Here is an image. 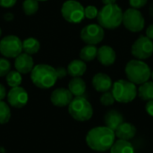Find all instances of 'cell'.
Masks as SVG:
<instances>
[{"mask_svg":"<svg viewBox=\"0 0 153 153\" xmlns=\"http://www.w3.org/2000/svg\"><path fill=\"white\" fill-rule=\"evenodd\" d=\"M22 51V41L15 35H7L0 40V54L8 58H15Z\"/></svg>","mask_w":153,"mask_h":153,"instance_id":"cell-9","label":"cell"},{"mask_svg":"<svg viewBox=\"0 0 153 153\" xmlns=\"http://www.w3.org/2000/svg\"><path fill=\"white\" fill-rule=\"evenodd\" d=\"M56 72L57 79H63L67 74V70L65 68H64V67H57V68H56Z\"/></svg>","mask_w":153,"mask_h":153,"instance_id":"cell-33","label":"cell"},{"mask_svg":"<svg viewBox=\"0 0 153 153\" xmlns=\"http://www.w3.org/2000/svg\"><path fill=\"white\" fill-rule=\"evenodd\" d=\"M99 10L94 5H88L84 7V16L88 19H94L98 16Z\"/></svg>","mask_w":153,"mask_h":153,"instance_id":"cell-30","label":"cell"},{"mask_svg":"<svg viewBox=\"0 0 153 153\" xmlns=\"http://www.w3.org/2000/svg\"><path fill=\"white\" fill-rule=\"evenodd\" d=\"M109 151L110 153H134L133 144L129 141L125 140L115 141Z\"/></svg>","mask_w":153,"mask_h":153,"instance_id":"cell-21","label":"cell"},{"mask_svg":"<svg viewBox=\"0 0 153 153\" xmlns=\"http://www.w3.org/2000/svg\"><path fill=\"white\" fill-rule=\"evenodd\" d=\"M1 35H2V30H1V28H0V37H1Z\"/></svg>","mask_w":153,"mask_h":153,"instance_id":"cell-41","label":"cell"},{"mask_svg":"<svg viewBox=\"0 0 153 153\" xmlns=\"http://www.w3.org/2000/svg\"><path fill=\"white\" fill-rule=\"evenodd\" d=\"M137 133L136 127L128 122L122 123L118 128L115 131L116 137H117L119 140H125V141H130L133 139Z\"/></svg>","mask_w":153,"mask_h":153,"instance_id":"cell-18","label":"cell"},{"mask_svg":"<svg viewBox=\"0 0 153 153\" xmlns=\"http://www.w3.org/2000/svg\"><path fill=\"white\" fill-rule=\"evenodd\" d=\"M17 0H0V6L4 8H11L16 4Z\"/></svg>","mask_w":153,"mask_h":153,"instance_id":"cell-32","label":"cell"},{"mask_svg":"<svg viewBox=\"0 0 153 153\" xmlns=\"http://www.w3.org/2000/svg\"><path fill=\"white\" fill-rule=\"evenodd\" d=\"M66 70L67 74L72 77H81L85 74L87 65L82 59H74L69 63Z\"/></svg>","mask_w":153,"mask_h":153,"instance_id":"cell-19","label":"cell"},{"mask_svg":"<svg viewBox=\"0 0 153 153\" xmlns=\"http://www.w3.org/2000/svg\"><path fill=\"white\" fill-rule=\"evenodd\" d=\"M4 19L7 22H11L13 20V14L12 13H6L4 14Z\"/></svg>","mask_w":153,"mask_h":153,"instance_id":"cell-37","label":"cell"},{"mask_svg":"<svg viewBox=\"0 0 153 153\" xmlns=\"http://www.w3.org/2000/svg\"><path fill=\"white\" fill-rule=\"evenodd\" d=\"M104 36V29L100 24H89L81 30V39L89 45H97L100 43L103 40Z\"/></svg>","mask_w":153,"mask_h":153,"instance_id":"cell-11","label":"cell"},{"mask_svg":"<svg viewBox=\"0 0 153 153\" xmlns=\"http://www.w3.org/2000/svg\"><path fill=\"white\" fill-rule=\"evenodd\" d=\"M148 0H129V4L132 8L141 9L146 5Z\"/></svg>","mask_w":153,"mask_h":153,"instance_id":"cell-31","label":"cell"},{"mask_svg":"<svg viewBox=\"0 0 153 153\" xmlns=\"http://www.w3.org/2000/svg\"><path fill=\"white\" fill-rule=\"evenodd\" d=\"M137 95L144 101L153 100V82L147 81L140 84V87L137 89Z\"/></svg>","mask_w":153,"mask_h":153,"instance_id":"cell-22","label":"cell"},{"mask_svg":"<svg viewBox=\"0 0 153 153\" xmlns=\"http://www.w3.org/2000/svg\"><path fill=\"white\" fill-rule=\"evenodd\" d=\"M146 37L153 40V23L150 24L146 29Z\"/></svg>","mask_w":153,"mask_h":153,"instance_id":"cell-35","label":"cell"},{"mask_svg":"<svg viewBox=\"0 0 153 153\" xmlns=\"http://www.w3.org/2000/svg\"><path fill=\"white\" fill-rule=\"evenodd\" d=\"M22 9L26 15H33L39 10V1L24 0L22 3Z\"/></svg>","mask_w":153,"mask_h":153,"instance_id":"cell-26","label":"cell"},{"mask_svg":"<svg viewBox=\"0 0 153 153\" xmlns=\"http://www.w3.org/2000/svg\"><path fill=\"white\" fill-rule=\"evenodd\" d=\"M111 89L115 100L119 103H130L137 96L136 85L128 80H118L115 82Z\"/></svg>","mask_w":153,"mask_h":153,"instance_id":"cell-6","label":"cell"},{"mask_svg":"<svg viewBox=\"0 0 153 153\" xmlns=\"http://www.w3.org/2000/svg\"><path fill=\"white\" fill-rule=\"evenodd\" d=\"M68 112L74 120L79 122L88 121L93 116L91 104L82 96L73 98L68 105Z\"/></svg>","mask_w":153,"mask_h":153,"instance_id":"cell-5","label":"cell"},{"mask_svg":"<svg viewBox=\"0 0 153 153\" xmlns=\"http://www.w3.org/2000/svg\"><path fill=\"white\" fill-rule=\"evenodd\" d=\"M100 103L105 106V107H109V106H112L114 103H115V98L112 94L111 91H106V92H103V94L101 95L100 97Z\"/></svg>","mask_w":153,"mask_h":153,"instance_id":"cell-28","label":"cell"},{"mask_svg":"<svg viewBox=\"0 0 153 153\" xmlns=\"http://www.w3.org/2000/svg\"><path fill=\"white\" fill-rule=\"evenodd\" d=\"M122 23L129 31L132 32H139L145 27V20L143 13L139 9L132 7L123 13Z\"/></svg>","mask_w":153,"mask_h":153,"instance_id":"cell-8","label":"cell"},{"mask_svg":"<svg viewBox=\"0 0 153 153\" xmlns=\"http://www.w3.org/2000/svg\"><path fill=\"white\" fill-rule=\"evenodd\" d=\"M151 77H152V79L153 80V71H152V74H151Z\"/></svg>","mask_w":153,"mask_h":153,"instance_id":"cell-40","label":"cell"},{"mask_svg":"<svg viewBox=\"0 0 153 153\" xmlns=\"http://www.w3.org/2000/svg\"><path fill=\"white\" fill-rule=\"evenodd\" d=\"M10 69H11L10 62L4 57H0V77L6 76V74L10 72Z\"/></svg>","mask_w":153,"mask_h":153,"instance_id":"cell-29","label":"cell"},{"mask_svg":"<svg viewBox=\"0 0 153 153\" xmlns=\"http://www.w3.org/2000/svg\"><path fill=\"white\" fill-rule=\"evenodd\" d=\"M98 48L95 45L87 44L80 51V57L84 62H91L97 57Z\"/></svg>","mask_w":153,"mask_h":153,"instance_id":"cell-24","label":"cell"},{"mask_svg":"<svg viewBox=\"0 0 153 153\" xmlns=\"http://www.w3.org/2000/svg\"><path fill=\"white\" fill-rule=\"evenodd\" d=\"M116 134L107 126H97L91 129L86 135V143L93 151L103 152L108 151L115 143Z\"/></svg>","mask_w":153,"mask_h":153,"instance_id":"cell-1","label":"cell"},{"mask_svg":"<svg viewBox=\"0 0 153 153\" xmlns=\"http://www.w3.org/2000/svg\"><path fill=\"white\" fill-rule=\"evenodd\" d=\"M29 100V95L27 91L21 86L12 88L7 93V101L13 108H22Z\"/></svg>","mask_w":153,"mask_h":153,"instance_id":"cell-12","label":"cell"},{"mask_svg":"<svg viewBox=\"0 0 153 153\" xmlns=\"http://www.w3.org/2000/svg\"><path fill=\"white\" fill-rule=\"evenodd\" d=\"M125 73L128 81L135 85H140L149 81L151 78L152 70L150 66L143 60L132 59L126 64Z\"/></svg>","mask_w":153,"mask_h":153,"instance_id":"cell-4","label":"cell"},{"mask_svg":"<svg viewBox=\"0 0 153 153\" xmlns=\"http://www.w3.org/2000/svg\"><path fill=\"white\" fill-rule=\"evenodd\" d=\"M5 77H6V82L11 88L20 86L22 82V74H20L18 71H10Z\"/></svg>","mask_w":153,"mask_h":153,"instance_id":"cell-25","label":"cell"},{"mask_svg":"<svg viewBox=\"0 0 153 153\" xmlns=\"http://www.w3.org/2000/svg\"><path fill=\"white\" fill-rule=\"evenodd\" d=\"M113 82L109 75L104 73H98L92 78V86L99 92L108 91L112 88Z\"/></svg>","mask_w":153,"mask_h":153,"instance_id":"cell-16","label":"cell"},{"mask_svg":"<svg viewBox=\"0 0 153 153\" xmlns=\"http://www.w3.org/2000/svg\"><path fill=\"white\" fill-rule=\"evenodd\" d=\"M73 100V94L68 89L58 88L56 89L50 96V100L52 104L56 107L64 108L70 104Z\"/></svg>","mask_w":153,"mask_h":153,"instance_id":"cell-13","label":"cell"},{"mask_svg":"<svg viewBox=\"0 0 153 153\" xmlns=\"http://www.w3.org/2000/svg\"><path fill=\"white\" fill-rule=\"evenodd\" d=\"M117 0H101V2L106 5V4H116Z\"/></svg>","mask_w":153,"mask_h":153,"instance_id":"cell-38","label":"cell"},{"mask_svg":"<svg viewBox=\"0 0 153 153\" xmlns=\"http://www.w3.org/2000/svg\"><path fill=\"white\" fill-rule=\"evenodd\" d=\"M30 79L36 87L43 90L53 87L58 80L56 68L47 64L35 65L30 72Z\"/></svg>","mask_w":153,"mask_h":153,"instance_id":"cell-2","label":"cell"},{"mask_svg":"<svg viewBox=\"0 0 153 153\" xmlns=\"http://www.w3.org/2000/svg\"><path fill=\"white\" fill-rule=\"evenodd\" d=\"M125 121H124L123 115L116 109H112V110L108 111L104 116V123L106 125L105 126L110 128L114 132Z\"/></svg>","mask_w":153,"mask_h":153,"instance_id":"cell-17","label":"cell"},{"mask_svg":"<svg viewBox=\"0 0 153 153\" xmlns=\"http://www.w3.org/2000/svg\"><path fill=\"white\" fill-rule=\"evenodd\" d=\"M14 67L16 71H18L22 74H26L31 72L34 67L33 58L30 55L26 53H21L19 56L15 57L14 60Z\"/></svg>","mask_w":153,"mask_h":153,"instance_id":"cell-14","label":"cell"},{"mask_svg":"<svg viewBox=\"0 0 153 153\" xmlns=\"http://www.w3.org/2000/svg\"><path fill=\"white\" fill-rule=\"evenodd\" d=\"M64 19L70 23H79L84 19V7L76 0L65 1L61 8Z\"/></svg>","mask_w":153,"mask_h":153,"instance_id":"cell-7","label":"cell"},{"mask_svg":"<svg viewBox=\"0 0 153 153\" xmlns=\"http://www.w3.org/2000/svg\"><path fill=\"white\" fill-rule=\"evenodd\" d=\"M11 118V110L9 106L3 100H0V125H4Z\"/></svg>","mask_w":153,"mask_h":153,"instance_id":"cell-27","label":"cell"},{"mask_svg":"<svg viewBox=\"0 0 153 153\" xmlns=\"http://www.w3.org/2000/svg\"><path fill=\"white\" fill-rule=\"evenodd\" d=\"M145 110L151 117H153V100L147 101L145 105Z\"/></svg>","mask_w":153,"mask_h":153,"instance_id":"cell-34","label":"cell"},{"mask_svg":"<svg viewBox=\"0 0 153 153\" xmlns=\"http://www.w3.org/2000/svg\"><path fill=\"white\" fill-rule=\"evenodd\" d=\"M40 48V44L35 38H28L22 41V51L29 55H34L39 52Z\"/></svg>","mask_w":153,"mask_h":153,"instance_id":"cell-23","label":"cell"},{"mask_svg":"<svg viewBox=\"0 0 153 153\" xmlns=\"http://www.w3.org/2000/svg\"><path fill=\"white\" fill-rule=\"evenodd\" d=\"M131 52L135 59H148L153 55V41L146 36H140L134 42Z\"/></svg>","mask_w":153,"mask_h":153,"instance_id":"cell-10","label":"cell"},{"mask_svg":"<svg viewBox=\"0 0 153 153\" xmlns=\"http://www.w3.org/2000/svg\"><path fill=\"white\" fill-rule=\"evenodd\" d=\"M6 97V89L5 87L0 83V100H3Z\"/></svg>","mask_w":153,"mask_h":153,"instance_id":"cell-36","label":"cell"},{"mask_svg":"<svg viewBox=\"0 0 153 153\" xmlns=\"http://www.w3.org/2000/svg\"><path fill=\"white\" fill-rule=\"evenodd\" d=\"M37 1H39V2H45V1H48V0H37Z\"/></svg>","mask_w":153,"mask_h":153,"instance_id":"cell-39","label":"cell"},{"mask_svg":"<svg viewBox=\"0 0 153 153\" xmlns=\"http://www.w3.org/2000/svg\"><path fill=\"white\" fill-rule=\"evenodd\" d=\"M68 90L73 96H82L86 91V83L81 77H73L68 83Z\"/></svg>","mask_w":153,"mask_h":153,"instance_id":"cell-20","label":"cell"},{"mask_svg":"<svg viewBox=\"0 0 153 153\" xmlns=\"http://www.w3.org/2000/svg\"><path fill=\"white\" fill-rule=\"evenodd\" d=\"M123 11L117 4L104 5L98 13L99 24L103 29L115 30L122 24Z\"/></svg>","mask_w":153,"mask_h":153,"instance_id":"cell-3","label":"cell"},{"mask_svg":"<svg viewBox=\"0 0 153 153\" xmlns=\"http://www.w3.org/2000/svg\"><path fill=\"white\" fill-rule=\"evenodd\" d=\"M117 54L113 48L104 45L98 48L97 59L104 66H110L116 62Z\"/></svg>","mask_w":153,"mask_h":153,"instance_id":"cell-15","label":"cell"}]
</instances>
